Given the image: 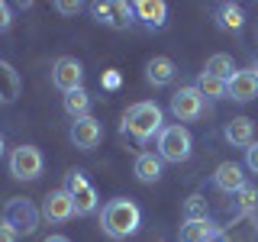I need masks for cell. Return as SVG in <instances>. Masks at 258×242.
<instances>
[{"label": "cell", "mask_w": 258, "mask_h": 242, "mask_svg": "<svg viewBox=\"0 0 258 242\" xmlns=\"http://www.w3.org/2000/svg\"><path fill=\"white\" fill-rule=\"evenodd\" d=\"M55 10H61V13H81V4H71V0H61V4H55Z\"/></svg>", "instance_id": "obj_28"}, {"label": "cell", "mask_w": 258, "mask_h": 242, "mask_svg": "<svg viewBox=\"0 0 258 242\" xmlns=\"http://www.w3.org/2000/svg\"><path fill=\"white\" fill-rule=\"evenodd\" d=\"M204 103H207V97L200 94L197 87H181V91L171 97V113L181 123H190V119H197L200 113H204Z\"/></svg>", "instance_id": "obj_7"}, {"label": "cell", "mask_w": 258, "mask_h": 242, "mask_svg": "<svg viewBox=\"0 0 258 242\" xmlns=\"http://www.w3.org/2000/svg\"><path fill=\"white\" fill-rule=\"evenodd\" d=\"M136 177H139L142 184H155L161 177V155H155V152H142V155L136 158Z\"/></svg>", "instance_id": "obj_17"}, {"label": "cell", "mask_w": 258, "mask_h": 242, "mask_svg": "<svg viewBox=\"0 0 258 242\" xmlns=\"http://www.w3.org/2000/svg\"><path fill=\"white\" fill-rule=\"evenodd\" d=\"M139 226H142V210L129 197H113L100 213V229L110 239H129L139 232Z\"/></svg>", "instance_id": "obj_1"}, {"label": "cell", "mask_w": 258, "mask_h": 242, "mask_svg": "<svg viewBox=\"0 0 258 242\" xmlns=\"http://www.w3.org/2000/svg\"><path fill=\"white\" fill-rule=\"evenodd\" d=\"M213 184L220 191H226V194H236V191L245 188V174H242V168L236 161H223V165L216 168V174H213Z\"/></svg>", "instance_id": "obj_13"}, {"label": "cell", "mask_w": 258, "mask_h": 242, "mask_svg": "<svg viewBox=\"0 0 258 242\" xmlns=\"http://www.w3.org/2000/svg\"><path fill=\"white\" fill-rule=\"evenodd\" d=\"M0 242H16V232L7 223H0Z\"/></svg>", "instance_id": "obj_29"}, {"label": "cell", "mask_w": 258, "mask_h": 242, "mask_svg": "<svg viewBox=\"0 0 258 242\" xmlns=\"http://www.w3.org/2000/svg\"><path fill=\"white\" fill-rule=\"evenodd\" d=\"M242 7L239 4H226L223 10H220V26L223 29H242Z\"/></svg>", "instance_id": "obj_24"}, {"label": "cell", "mask_w": 258, "mask_h": 242, "mask_svg": "<svg viewBox=\"0 0 258 242\" xmlns=\"http://www.w3.org/2000/svg\"><path fill=\"white\" fill-rule=\"evenodd\" d=\"M174 62L168 58V55H155L149 65H145V78H149V84H155V87H165V84H171L174 81Z\"/></svg>", "instance_id": "obj_16"}, {"label": "cell", "mask_w": 258, "mask_h": 242, "mask_svg": "<svg viewBox=\"0 0 258 242\" xmlns=\"http://www.w3.org/2000/svg\"><path fill=\"white\" fill-rule=\"evenodd\" d=\"M220 232L210 220H194V223H184L181 226V242H213Z\"/></svg>", "instance_id": "obj_18"}, {"label": "cell", "mask_w": 258, "mask_h": 242, "mask_svg": "<svg viewBox=\"0 0 258 242\" xmlns=\"http://www.w3.org/2000/svg\"><path fill=\"white\" fill-rule=\"evenodd\" d=\"M123 129L133 136L136 142H149L155 133H161V107L152 100H142V103H133L126 113H123Z\"/></svg>", "instance_id": "obj_2"}, {"label": "cell", "mask_w": 258, "mask_h": 242, "mask_svg": "<svg viewBox=\"0 0 258 242\" xmlns=\"http://www.w3.org/2000/svg\"><path fill=\"white\" fill-rule=\"evenodd\" d=\"M81 81H84V68H81L78 58H58L52 65V84L58 87V91L71 94L81 87Z\"/></svg>", "instance_id": "obj_9"}, {"label": "cell", "mask_w": 258, "mask_h": 242, "mask_svg": "<svg viewBox=\"0 0 258 242\" xmlns=\"http://www.w3.org/2000/svg\"><path fill=\"white\" fill-rule=\"evenodd\" d=\"M39 220H42V210H36V204L26 200V197H10L4 204V223L10 226L16 236H29V232H36Z\"/></svg>", "instance_id": "obj_3"}, {"label": "cell", "mask_w": 258, "mask_h": 242, "mask_svg": "<svg viewBox=\"0 0 258 242\" xmlns=\"http://www.w3.org/2000/svg\"><path fill=\"white\" fill-rule=\"evenodd\" d=\"M197 91L207 97V100H220V97H226V81L220 78H210V75H200L197 81Z\"/></svg>", "instance_id": "obj_22"}, {"label": "cell", "mask_w": 258, "mask_h": 242, "mask_svg": "<svg viewBox=\"0 0 258 242\" xmlns=\"http://www.w3.org/2000/svg\"><path fill=\"white\" fill-rule=\"evenodd\" d=\"M10 174L16 181H36L42 174V152L36 145H20L10 152Z\"/></svg>", "instance_id": "obj_5"}, {"label": "cell", "mask_w": 258, "mask_h": 242, "mask_svg": "<svg viewBox=\"0 0 258 242\" xmlns=\"http://www.w3.org/2000/svg\"><path fill=\"white\" fill-rule=\"evenodd\" d=\"M190 149H194V139H190V133L181 123L165 126L158 133V155H161V161H174V165H181V161L190 158Z\"/></svg>", "instance_id": "obj_4"}, {"label": "cell", "mask_w": 258, "mask_h": 242, "mask_svg": "<svg viewBox=\"0 0 258 242\" xmlns=\"http://www.w3.org/2000/svg\"><path fill=\"white\" fill-rule=\"evenodd\" d=\"M245 165H248V171H252V174H258V142H252L245 149Z\"/></svg>", "instance_id": "obj_26"}, {"label": "cell", "mask_w": 258, "mask_h": 242, "mask_svg": "<svg viewBox=\"0 0 258 242\" xmlns=\"http://www.w3.org/2000/svg\"><path fill=\"white\" fill-rule=\"evenodd\" d=\"M236 194H239V207H242V210H252V207H255V200H258L255 188H248V184H245V188L236 191Z\"/></svg>", "instance_id": "obj_25"}, {"label": "cell", "mask_w": 258, "mask_h": 242, "mask_svg": "<svg viewBox=\"0 0 258 242\" xmlns=\"http://www.w3.org/2000/svg\"><path fill=\"white\" fill-rule=\"evenodd\" d=\"M78 210H75V200H71V194L68 191H52L45 197V204H42V216L48 223H68L71 216H75Z\"/></svg>", "instance_id": "obj_11"}, {"label": "cell", "mask_w": 258, "mask_h": 242, "mask_svg": "<svg viewBox=\"0 0 258 242\" xmlns=\"http://www.w3.org/2000/svg\"><path fill=\"white\" fill-rule=\"evenodd\" d=\"M252 71H255V78H258V62H255V68H252Z\"/></svg>", "instance_id": "obj_32"}, {"label": "cell", "mask_w": 258, "mask_h": 242, "mask_svg": "<svg viewBox=\"0 0 258 242\" xmlns=\"http://www.w3.org/2000/svg\"><path fill=\"white\" fill-rule=\"evenodd\" d=\"M133 13L139 16L149 29L165 26V20H168V7L161 4V0H139V4H133Z\"/></svg>", "instance_id": "obj_15"}, {"label": "cell", "mask_w": 258, "mask_h": 242, "mask_svg": "<svg viewBox=\"0 0 258 242\" xmlns=\"http://www.w3.org/2000/svg\"><path fill=\"white\" fill-rule=\"evenodd\" d=\"M204 75H210V78H220V81H229L232 75H236V65H232L229 55H213V58H207Z\"/></svg>", "instance_id": "obj_21"}, {"label": "cell", "mask_w": 258, "mask_h": 242, "mask_svg": "<svg viewBox=\"0 0 258 242\" xmlns=\"http://www.w3.org/2000/svg\"><path fill=\"white\" fill-rule=\"evenodd\" d=\"M10 26H13V13H10V7L0 0V32H7Z\"/></svg>", "instance_id": "obj_27"}, {"label": "cell", "mask_w": 258, "mask_h": 242, "mask_svg": "<svg viewBox=\"0 0 258 242\" xmlns=\"http://www.w3.org/2000/svg\"><path fill=\"white\" fill-rule=\"evenodd\" d=\"M68 139L75 142L78 149L91 152V149H97V145H100V139H103V126L97 123L94 116H81V119H75V123H71Z\"/></svg>", "instance_id": "obj_8"}, {"label": "cell", "mask_w": 258, "mask_h": 242, "mask_svg": "<svg viewBox=\"0 0 258 242\" xmlns=\"http://www.w3.org/2000/svg\"><path fill=\"white\" fill-rule=\"evenodd\" d=\"M94 16L103 23V26L126 29L136 13H133V4H126V0H110V4H94Z\"/></svg>", "instance_id": "obj_10"}, {"label": "cell", "mask_w": 258, "mask_h": 242, "mask_svg": "<svg viewBox=\"0 0 258 242\" xmlns=\"http://www.w3.org/2000/svg\"><path fill=\"white\" fill-rule=\"evenodd\" d=\"M45 242H71V239H68V236H48Z\"/></svg>", "instance_id": "obj_31"}, {"label": "cell", "mask_w": 258, "mask_h": 242, "mask_svg": "<svg viewBox=\"0 0 258 242\" xmlns=\"http://www.w3.org/2000/svg\"><path fill=\"white\" fill-rule=\"evenodd\" d=\"M64 110H68V113H71L75 119L87 116V110H91V94H87L84 87H78V91L64 94Z\"/></svg>", "instance_id": "obj_20"}, {"label": "cell", "mask_w": 258, "mask_h": 242, "mask_svg": "<svg viewBox=\"0 0 258 242\" xmlns=\"http://www.w3.org/2000/svg\"><path fill=\"white\" fill-rule=\"evenodd\" d=\"M0 155H4V139H0Z\"/></svg>", "instance_id": "obj_33"}, {"label": "cell", "mask_w": 258, "mask_h": 242, "mask_svg": "<svg viewBox=\"0 0 258 242\" xmlns=\"http://www.w3.org/2000/svg\"><path fill=\"white\" fill-rule=\"evenodd\" d=\"M103 84H107V87H116L119 84V75H107V78H103Z\"/></svg>", "instance_id": "obj_30"}, {"label": "cell", "mask_w": 258, "mask_h": 242, "mask_svg": "<svg viewBox=\"0 0 258 242\" xmlns=\"http://www.w3.org/2000/svg\"><path fill=\"white\" fill-rule=\"evenodd\" d=\"M223 136H226V142L239 145V149H248V145L255 142V126H252V119H248V116H236V119L226 123Z\"/></svg>", "instance_id": "obj_14"}, {"label": "cell", "mask_w": 258, "mask_h": 242, "mask_svg": "<svg viewBox=\"0 0 258 242\" xmlns=\"http://www.w3.org/2000/svg\"><path fill=\"white\" fill-rule=\"evenodd\" d=\"M226 97H232L236 103H248L258 97V78L255 71H236L226 81Z\"/></svg>", "instance_id": "obj_12"}, {"label": "cell", "mask_w": 258, "mask_h": 242, "mask_svg": "<svg viewBox=\"0 0 258 242\" xmlns=\"http://www.w3.org/2000/svg\"><path fill=\"white\" fill-rule=\"evenodd\" d=\"M194 220H207V197L204 194H190L187 204H184V223Z\"/></svg>", "instance_id": "obj_23"}, {"label": "cell", "mask_w": 258, "mask_h": 242, "mask_svg": "<svg viewBox=\"0 0 258 242\" xmlns=\"http://www.w3.org/2000/svg\"><path fill=\"white\" fill-rule=\"evenodd\" d=\"M20 97V75L13 71L10 62H0V100L13 103Z\"/></svg>", "instance_id": "obj_19"}, {"label": "cell", "mask_w": 258, "mask_h": 242, "mask_svg": "<svg viewBox=\"0 0 258 242\" xmlns=\"http://www.w3.org/2000/svg\"><path fill=\"white\" fill-rule=\"evenodd\" d=\"M64 191L71 194V200H75L78 216H87V213H94V210H97V191H94V184L87 181L81 171H71V174H68Z\"/></svg>", "instance_id": "obj_6"}]
</instances>
